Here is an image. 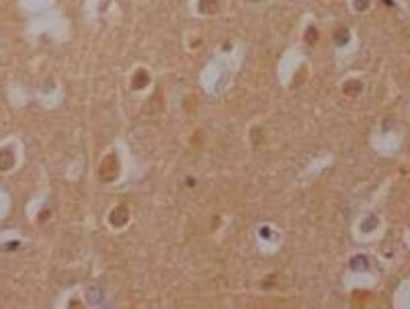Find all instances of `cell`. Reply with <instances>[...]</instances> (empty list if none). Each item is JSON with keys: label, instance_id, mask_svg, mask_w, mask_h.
<instances>
[{"label": "cell", "instance_id": "1", "mask_svg": "<svg viewBox=\"0 0 410 309\" xmlns=\"http://www.w3.org/2000/svg\"><path fill=\"white\" fill-rule=\"evenodd\" d=\"M116 159L115 157H108L104 160V164L100 168V177L104 181H113L116 175Z\"/></svg>", "mask_w": 410, "mask_h": 309}, {"label": "cell", "instance_id": "2", "mask_svg": "<svg viewBox=\"0 0 410 309\" xmlns=\"http://www.w3.org/2000/svg\"><path fill=\"white\" fill-rule=\"evenodd\" d=\"M128 219V211L124 207H119L111 213L110 222L114 226H123Z\"/></svg>", "mask_w": 410, "mask_h": 309}, {"label": "cell", "instance_id": "3", "mask_svg": "<svg viewBox=\"0 0 410 309\" xmlns=\"http://www.w3.org/2000/svg\"><path fill=\"white\" fill-rule=\"evenodd\" d=\"M13 164H14V158L12 153L9 150H3L0 153V169L7 170L12 168Z\"/></svg>", "mask_w": 410, "mask_h": 309}, {"label": "cell", "instance_id": "4", "mask_svg": "<svg viewBox=\"0 0 410 309\" xmlns=\"http://www.w3.org/2000/svg\"><path fill=\"white\" fill-rule=\"evenodd\" d=\"M149 82V76L145 71H138L136 75L134 76L133 86L134 89H143L148 85Z\"/></svg>", "mask_w": 410, "mask_h": 309}, {"label": "cell", "instance_id": "5", "mask_svg": "<svg viewBox=\"0 0 410 309\" xmlns=\"http://www.w3.org/2000/svg\"><path fill=\"white\" fill-rule=\"evenodd\" d=\"M217 9V2L216 0H201L200 10L202 13H215Z\"/></svg>", "mask_w": 410, "mask_h": 309}]
</instances>
